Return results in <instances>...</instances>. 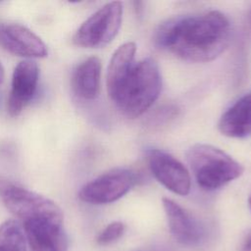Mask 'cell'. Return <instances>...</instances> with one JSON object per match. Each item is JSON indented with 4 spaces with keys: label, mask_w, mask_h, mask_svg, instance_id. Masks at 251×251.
<instances>
[{
    "label": "cell",
    "mask_w": 251,
    "mask_h": 251,
    "mask_svg": "<svg viewBox=\"0 0 251 251\" xmlns=\"http://www.w3.org/2000/svg\"><path fill=\"white\" fill-rule=\"evenodd\" d=\"M231 28L219 11L181 16L168 20L156 31L159 47L176 57L195 63L215 60L228 46Z\"/></svg>",
    "instance_id": "6da1fadb"
},
{
    "label": "cell",
    "mask_w": 251,
    "mask_h": 251,
    "mask_svg": "<svg viewBox=\"0 0 251 251\" xmlns=\"http://www.w3.org/2000/svg\"><path fill=\"white\" fill-rule=\"evenodd\" d=\"M161 88L159 67L153 59L146 58L134 62L108 95L124 115L134 119L144 114L154 104Z\"/></svg>",
    "instance_id": "7a4b0ae2"
},
{
    "label": "cell",
    "mask_w": 251,
    "mask_h": 251,
    "mask_svg": "<svg viewBox=\"0 0 251 251\" xmlns=\"http://www.w3.org/2000/svg\"><path fill=\"white\" fill-rule=\"evenodd\" d=\"M186 160L199 187L216 190L243 174V167L225 151L209 144H195L186 151Z\"/></svg>",
    "instance_id": "3957f363"
},
{
    "label": "cell",
    "mask_w": 251,
    "mask_h": 251,
    "mask_svg": "<svg viewBox=\"0 0 251 251\" xmlns=\"http://www.w3.org/2000/svg\"><path fill=\"white\" fill-rule=\"evenodd\" d=\"M6 208L23 224L35 221H50L63 224V212L49 198L26 188L8 184L1 189Z\"/></svg>",
    "instance_id": "277c9868"
},
{
    "label": "cell",
    "mask_w": 251,
    "mask_h": 251,
    "mask_svg": "<svg viewBox=\"0 0 251 251\" xmlns=\"http://www.w3.org/2000/svg\"><path fill=\"white\" fill-rule=\"evenodd\" d=\"M122 20L123 4L119 1L107 3L81 24L73 41L83 48L103 47L116 37Z\"/></svg>",
    "instance_id": "5b68a950"
},
{
    "label": "cell",
    "mask_w": 251,
    "mask_h": 251,
    "mask_svg": "<svg viewBox=\"0 0 251 251\" xmlns=\"http://www.w3.org/2000/svg\"><path fill=\"white\" fill-rule=\"evenodd\" d=\"M135 173L117 168L106 172L85 183L78 192V198L89 204H108L122 198L136 183Z\"/></svg>",
    "instance_id": "8992f818"
},
{
    "label": "cell",
    "mask_w": 251,
    "mask_h": 251,
    "mask_svg": "<svg viewBox=\"0 0 251 251\" xmlns=\"http://www.w3.org/2000/svg\"><path fill=\"white\" fill-rule=\"evenodd\" d=\"M149 168L155 178L166 188L178 195H187L191 178L186 168L173 155L158 149L147 151Z\"/></svg>",
    "instance_id": "52a82bcc"
},
{
    "label": "cell",
    "mask_w": 251,
    "mask_h": 251,
    "mask_svg": "<svg viewBox=\"0 0 251 251\" xmlns=\"http://www.w3.org/2000/svg\"><path fill=\"white\" fill-rule=\"evenodd\" d=\"M0 47L7 52L28 58H45L46 44L33 31L15 23H0Z\"/></svg>",
    "instance_id": "ba28073f"
},
{
    "label": "cell",
    "mask_w": 251,
    "mask_h": 251,
    "mask_svg": "<svg viewBox=\"0 0 251 251\" xmlns=\"http://www.w3.org/2000/svg\"><path fill=\"white\" fill-rule=\"evenodd\" d=\"M39 80L38 65L29 59L20 62L14 69L7 109L12 117L19 116L35 95Z\"/></svg>",
    "instance_id": "9c48e42d"
},
{
    "label": "cell",
    "mask_w": 251,
    "mask_h": 251,
    "mask_svg": "<svg viewBox=\"0 0 251 251\" xmlns=\"http://www.w3.org/2000/svg\"><path fill=\"white\" fill-rule=\"evenodd\" d=\"M30 251H67L69 240L62 223L35 221L23 224Z\"/></svg>",
    "instance_id": "30bf717a"
},
{
    "label": "cell",
    "mask_w": 251,
    "mask_h": 251,
    "mask_svg": "<svg viewBox=\"0 0 251 251\" xmlns=\"http://www.w3.org/2000/svg\"><path fill=\"white\" fill-rule=\"evenodd\" d=\"M163 207L168 220L171 233L176 241L184 245H195L203 236L199 223L177 203L163 198Z\"/></svg>",
    "instance_id": "8fae6325"
},
{
    "label": "cell",
    "mask_w": 251,
    "mask_h": 251,
    "mask_svg": "<svg viewBox=\"0 0 251 251\" xmlns=\"http://www.w3.org/2000/svg\"><path fill=\"white\" fill-rule=\"evenodd\" d=\"M222 134L233 138L251 135V93L235 101L221 117L218 125Z\"/></svg>",
    "instance_id": "7c38bea8"
},
{
    "label": "cell",
    "mask_w": 251,
    "mask_h": 251,
    "mask_svg": "<svg viewBox=\"0 0 251 251\" xmlns=\"http://www.w3.org/2000/svg\"><path fill=\"white\" fill-rule=\"evenodd\" d=\"M100 78L101 61L97 57H89L77 65L73 72V91L83 100H94L100 92Z\"/></svg>",
    "instance_id": "4fadbf2b"
},
{
    "label": "cell",
    "mask_w": 251,
    "mask_h": 251,
    "mask_svg": "<svg viewBox=\"0 0 251 251\" xmlns=\"http://www.w3.org/2000/svg\"><path fill=\"white\" fill-rule=\"evenodd\" d=\"M136 45L134 42H126L121 45L113 54L107 69V92L112 91L121 79L128 72L134 61Z\"/></svg>",
    "instance_id": "5bb4252c"
},
{
    "label": "cell",
    "mask_w": 251,
    "mask_h": 251,
    "mask_svg": "<svg viewBox=\"0 0 251 251\" xmlns=\"http://www.w3.org/2000/svg\"><path fill=\"white\" fill-rule=\"evenodd\" d=\"M26 236L23 225L8 220L0 225V251H26Z\"/></svg>",
    "instance_id": "9a60e30c"
},
{
    "label": "cell",
    "mask_w": 251,
    "mask_h": 251,
    "mask_svg": "<svg viewBox=\"0 0 251 251\" xmlns=\"http://www.w3.org/2000/svg\"><path fill=\"white\" fill-rule=\"evenodd\" d=\"M125 231V225L122 222H113L109 224L97 236L96 241L99 245L110 244L119 239Z\"/></svg>",
    "instance_id": "2e32d148"
},
{
    "label": "cell",
    "mask_w": 251,
    "mask_h": 251,
    "mask_svg": "<svg viewBox=\"0 0 251 251\" xmlns=\"http://www.w3.org/2000/svg\"><path fill=\"white\" fill-rule=\"evenodd\" d=\"M240 251H251V235L246 239V241L242 245Z\"/></svg>",
    "instance_id": "e0dca14e"
},
{
    "label": "cell",
    "mask_w": 251,
    "mask_h": 251,
    "mask_svg": "<svg viewBox=\"0 0 251 251\" xmlns=\"http://www.w3.org/2000/svg\"><path fill=\"white\" fill-rule=\"evenodd\" d=\"M4 75H5L4 68H3L2 64L0 63V83H2V81H3V79H4Z\"/></svg>",
    "instance_id": "ac0fdd59"
},
{
    "label": "cell",
    "mask_w": 251,
    "mask_h": 251,
    "mask_svg": "<svg viewBox=\"0 0 251 251\" xmlns=\"http://www.w3.org/2000/svg\"><path fill=\"white\" fill-rule=\"evenodd\" d=\"M248 202H249V207H250V210H251V196L249 197V200H248Z\"/></svg>",
    "instance_id": "d6986e66"
}]
</instances>
